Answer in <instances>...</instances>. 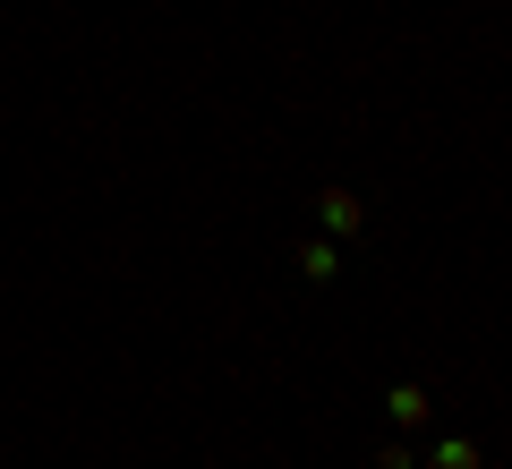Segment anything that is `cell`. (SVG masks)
Segmentation results:
<instances>
[{"label":"cell","mask_w":512,"mask_h":469,"mask_svg":"<svg viewBox=\"0 0 512 469\" xmlns=\"http://www.w3.org/2000/svg\"><path fill=\"white\" fill-rule=\"evenodd\" d=\"M316 205H325V222H333V231H359V197H342V188H325Z\"/></svg>","instance_id":"6da1fadb"},{"label":"cell","mask_w":512,"mask_h":469,"mask_svg":"<svg viewBox=\"0 0 512 469\" xmlns=\"http://www.w3.org/2000/svg\"><path fill=\"white\" fill-rule=\"evenodd\" d=\"M393 418H402V427H419V418H427V393H419V384H402V393H393Z\"/></svg>","instance_id":"7a4b0ae2"},{"label":"cell","mask_w":512,"mask_h":469,"mask_svg":"<svg viewBox=\"0 0 512 469\" xmlns=\"http://www.w3.org/2000/svg\"><path fill=\"white\" fill-rule=\"evenodd\" d=\"M436 469H478V452L470 444H436Z\"/></svg>","instance_id":"3957f363"}]
</instances>
